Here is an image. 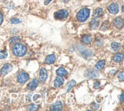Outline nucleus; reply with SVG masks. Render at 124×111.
<instances>
[{
  "mask_svg": "<svg viewBox=\"0 0 124 111\" xmlns=\"http://www.w3.org/2000/svg\"><path fill=\"white\" fill-rule=\"evenodd\" d=\"M109 12L113 15H116L119 12V4L116 2H113L111 3L107 8Z\"/></svg>",
  "mask_w": 124,
  "mask_h": 111,
  "instance_id": "nucleus-6",
  "label": "nucleus"
},
{
  "mask_svg": "<svg viewBox=\"0 0 124 111\" xmlns=\"http://www.w3.org/2000/svg\"><path fill=\"white\" fill-rule=\"evenodd\" d=\"M56 74L61 77H66L68 75V72L65 68H64V67H60V68H58L56 71Z\"/></svg>",
  "mask_w": 124,
  "mask_h": 111,
  "instance_id": "nucleus-15",
  "label": "nucleus"
},
{
  "mask_svg": "<svg viewBox=\"0 0 124 111\" xmlns=\"http://www.w3.org/2000/svg\"><path fill=\"white\" fill-rule=\"evenodd\" d=\"M62 2H64V3H67V2H69V0H61Z\"/></svg>",
  "mask_w": 124,
  "mask_h": 111,
  "instance_id": "nucleus-35",
  "label": "nucleus"
},
{
  "mask_svg": "<svg viewBox=\"0 0 124 111\" xmlns=\"http://www.w3.org/2000/svg\"><path fill=\"white\" fill-rule=\"evenodd\" d=\"M69 12L66 9H60V10L57 11L54 14V17L56 20H65V19L68 17Z\"/></svg>",
  "mask_w": 124,
  "mask_h": 111,
  "instance_id": "nucleus-3",
  "label": "nucleus"
},
{
  "mask_svg": "<svg viewBox=\"0 0 124 111\" xmlns=\"http://www.w3.org/2000/svg\"><path fill=\"white\" fill-rule=\"evenodd\" d=\"M123 24H124V20H123V18L121 17H117L116 18H115V20L113 21L114 26L117 28H119V29H120V28H123Z\"/></svg>",
  "mask_w": 124,
  "mask_h": 111,
  "instance_id": "nucleus-8",
  "label": "nucleus"
},
{
  "mask_svg": "<svg viewBox=\"0 0 124 111\" xmlns=\"http://www.w3.org/2000/svg\"><path fill=\"white\" fill-rule=\"evenodd\" d=\"M75 84H76L75 80H70L66 86V90L68 91V92H69V91L71 90V88L74 87V86H75Z\"/></svg>",
  "mask_w": 124,
  "mask_h": 111,
  "instance_id": "nucleus-21",
  "label": "nucleus"
},
{
  "mask_svg": "<svg viewBox=\"0 0 124 111\" xmlns=\"http://www.w3.org/2000/svg\"><path fill=\"white\" fill-rule=\"evenodd\" d=\"M105 64H106V61H105V60L100 61L96 64V65H95V69L97 71H102L103 69V67H105Z\"/></svg>",
  "mask_w": 124,
  "mask_h": 111,
  "instance_id": "nucleus-16",
  "label": "nucleus"
},
{
  "mask_svg": "<svg viewBox=\"0 0 124 111\" xmlns=\"http://www.w3.org/2000/svg\"><path fill=\"white\" fill-rule=\"evenodd\" d=\"M28 78H29V76H28V74L25 71H21L17 76L18 82L21 84H25V82L28 80Z\"/></svg>",
  "mask_w": 124,
  "mask_h": 111,
  "instance_id": "nucleus-5",
  "label": "nucleus"
},
{
  "mask_svg": "<svg viewBox=\"0 0 124 111\" xmlns=\"http://www.w3.org/2000/svg\"><path fill=\"white\" fill-rule=\"evenodd\" d=\"M62 107H63V105H62L61 101H58L56 102L53 106L51 107V110H54V111H58V110H61Z\"/></svg>",
  "mask_w": 124,
  "mask_h": 111,
  "instance_id": "nucleus-14",
  "label": "nucleus"
},
{
  "mask_svg": "<svg viewBox=\"0 0 124 111\" xmlns=\"http://www.w3.org/2000/svg\"><path fill=\"white\" fill-rule=\"evenodd\" d=\"M27 109L28 110H37L38 109H39V106H38L37 104H30L28 107H27Z\"/></svg>",
  "mask_w": 124,
  "mask_h": 111,
  "instance_id": "nucleus-22",
  "label": "nucleus"
},
{
  "mask_svg": "<svg viewBox=\"0 0 124 111\" xmlns=\"http://www.w3.org/2000/svg\"><path fill=\"white\" fill-rule=\"evenodd\" d=\"M111 48L113 51L117 52L120 51V49L121 48V45L118 42H113L111 44Z\"/></svg>",
  "mask_w": 124,
  "mask_h": 111,
  "instance_id": "nucleus-20",
  "label": "nucleus"
},
{
  "mask_svg": "<svg viewBox=\"0 0 124 111\" xmlns=\"http://www.w3.org/2000/svg\"><path fill=\"white\" fill-rule=\"evenodd\" d=\"M47 78V72L45 68H41L39 71V80L45 82Z\"/></svg>",
  "mask_w": 124,
  "mask_h": 111,
  "instance_id": "nucleus-10",
  "label": "nucleus"
},
{
  "mask_svg": "<svg viewBox=\"0 0 124 111\" xmlns=\"http://www.w3.org/2000/svg\"><path fill=\"white\" fill-rule=\"evenodd\" d=\"M113 61L116 62V63H118V62H120L123 61V53H117L116 55H114L113 57Z\"/></svg>",
  "mask_w": 124,
  "mask_h": 111,
  "instance_id": "nucleus-19",
  "label": "nucleus"
},
{
  "mask_svg": "<svg viewBox=\"0 0 124 111\" xmlns=\"http://www.w3.org/2000/svg\"><path fill=\"white\" fill-rule=\"evenodd\" d=\"M51 1H52V0H46V1L45 2V5H48Z\"/></svg>",
  "mask_w": 124,
  "mask_h": 111,
  "instance_id": "nucleus-33",
  "label": "nucleus"
},
{
  "mask_svg": "<svg viewBox=\"0 0 124 111\" xmlns=\"http://www.w3.org/2000/svg\"><path fill=\"white\" fill-rule=\"evenodd\" d=\"M107 26H108V22H104L103 23V25H101V31H106Z\"/></svg>",
  "mask_w": 124,
  "mask_h": 111,
  "instance_id": "nucleus-26",
  "label": "nucleus"
},
{
  "mask_svg": "<svg viewBox=\"0 0 124 111\" xmlns=\"http://www.w3.org/2000/svg\"><path fill=\"white\" fill-rule=\"evenodd\" d=\"M122 12H123V6H122Z\"/></svg>",
  "mask_w": 124,
  "mask_h": 111,
  "instance_id": "nucleus-36",
  "label": "nucleus"
},
{
  "mask_svg": "<svg viewBox=\"0 0 124 111\" xmlns=\"http://www.w3.org/2000/svg\"><path fill=\"white\" fill-rule=\"evenodd\" d=\"M20 41V38L18 36H15V37H12L10 40H9V42L12 43V44H14V43H17Z\"/></svg>",
  "mask_w": 124,
  "mask_h": 111,
  "instance_id": "nucleus-23",
  "label": "nucleus"
},
{
  "mask_svg": "<svg viewBox=\"0 0 124 111\" xmlns=\"http://www.w3.org/2000/svg\"><path fill=\"white\" fill-rule=\"evenodd\" d=\"M90 9L88 8H82L77 14V19L80 22H84L90 17Z\"/></svg>",
  "mask_w": 124,
  "mask_h": 111,
  "instance_id": "nucleus-2",
  "label": "nucleus"
},
{
  "mask_svg": "<svg viewBox=\"0 0 124 111\" xmlns=\"http://www.w3.org/2000/svg\"><path fill=\"white\" fill-rule=\"evenodd\" d=\"M118 78L120 79V80L123 81V80H124V75H123V71L118 74Z\"/></svg>",
  "mask_w": 124,
  "mask_h": 111,
  "instance_id": "nucleus-28",
  "label": "nucleus"
},
{
  "mask_svg": "<svg viewBox=\"0 0 124 111\" xmlns=\"http://www.w3.org/2000/svg\"><path fill=\"white\" fill-rule=\"evenodd\" d=\"M100 87H101V82L98 81V80H97V81L94 83L93 87H94L95 89H98V88H100Z\"/></svg>",
  "mask_w": 124,
  "mask_h": 111,
  "instance_id": "nucleus-29",
  "label": "nucleus"
},
{
  "mask_svg": "<svg viewBox=\"0 0 124 111\" xmlns=\"http://www.w3.org/2000/svg\"><path fill=\"white\" fill-rule=\"evenodd\" d=\"M103 8H97L94 10L93 13V18H101L103 16Z\"/></svg>",
  "mask_w": 124,
  "mask_h": 111,
  "instance_id": "nucleus-12",
  "label": "nucleus"
},
{
  "mask_svg": "<svg viewBox=\"0 0 124 111\" xmlns=\"http://www.w3.org/2000/svg\"><path fill=\"white\" fill-rule=\"evenodd\" d=\"M55 60H56L55 55H54V54L49 55L48 56H47L46 58H45V64H53L54 62L55 61Z\"/></svg>",
  "mask_w": 124,
  "mask_h": 111,
  "instance_id": "nucleus-13",
  "label": "nucleus"
},
{
  "mask_svg": "<svg viewBox=\"0 0 124 111\" xmlns=\"http://www.w3.org/2000/svg\"><path fill=\"white\" fill-rule=\"evenodd\" d=\"M64 83V79L63 77H61V76H58L54 80V86L55 87H60Z\"/></svg>",
  "mask_w": 124,
  "mask_h": 111,
  "instance_id": "nucleus-11",
  "label": "nucleus"
},
{
  "mask_svg": "<svg viewBox=\"0 0 124 111\" xmlns=\"http://www.w3.org/2000/svg\"><path fill=\"white\" fill-rule=\"evenodd\" d=\"M8 56V53L6 51H0V59H4Z\"/></svg>",
  "mask_w": 124,
  "mask_h": 111,
  "instance_id": "nucleus-25",
  "label": "nucleus"
},
{
  "mask_svg": "<svg viewBox=\"0 0 124 111\" xmlns=\"http://www.w3.org/2000/svg\"><path fill=\"white\" fill-rule=\"evenodd\" d=\"M12 52L14 55H16L17 57H22L26 54L27 48L22 43L17 42L12 48Z\"/></svg>",
  "mask_w": 124,
  "mask_h": 111,
  "instance_id": "nucleus-1",
  "label": "nucleus"
},
{
  "mask_svg": "<svg viewBox=\"0 0 124 111\" xmlns=\"http://www.w3.org/2000/svg\"><path fill=\"white\" fill-rule=\"evenodd\" d=\"M95 45H97V46H101L103 45V40L101 39V38H97V39L96 40V41H95Z\"/></svg>",
  "mask_w": 124,
  "mask_h": 111,
  "instance_id": "nucleus-27",
  "label": "nucleus"
},
{
  "mask_svg": "<svg viewBox=\"0 0 124 111\" xmlns=\"http://www.w3.org/2000/svg\"><path fill=\"white\" fill-rule=\"evenodd\" d=\"M99 72L97 70L94 68H89L87 70H86L84 76L87 79H95L99 77Z\"/></svg>",
  "mask_w": 124,
  "mask_h": 111,
  "instance_id": "nucleus-4",
  "label": "nucleus"
},
{
  "mask_svg": "<svg viewBox=\"0 0 124 111\" xmlns=\"http://www.w3.org/2000/svg\"><path fill=\"white\" fill-rule=\"evenodd\" d=\"M39 96H39V95H38V94H37V95H35V96H34V98H33V100H36L38 99V97H39Z\"/></svg>",
  "mask_w": 124,
  "mask_h": 111,
  "instance_id": "nucleus-34",
  "label": "nucleus"
},
{
  "mask_svg": "<svg viewBox=\"0 0 124 111\" xmlns=\"http://www.w3.org/2000/svg\"><path fill=\"white\" fill-rule=\"evenodd\" d=\"M39 84V81L38 79H34L33 80H31L29 84L28 85V89L29 90H35L37 87L38 86Z\"/></svg>",
  "mask_w": 124,
  "mask_h": 111,
  "instance_id": "nucleus-9",
  "label": "nucleus"
},
{
  "mask_svg": "<svg viewBox=\"0 0 124 111\" xmlns=\"http://www.w3.org/2000/svg\"><path fill=\"white\" fill-rule=\"evenodd\" d=\"M100 25V22L97 20V18H93L91 22L90 23V27L92 28V29H97Z\"/></svg>",
  "mask_w": 124,
  "mask_h": 111,
  "instance_id": "nucleus-17",
  "label": "nucleus"
},
{
  "mask_svg": "<svg viewBox=\"0 0 124 111\" xmlns=\"http://www.w3.org/2000/svg\"><path fill=\"white\" fill-rule=\"evenodd\" d=\"M99 107H100L99 104H97V103H93L91 106L92 110H97V109H99Z\"/></svg>",
  "mask_w": 124,
  "mask_h": 111,
  "instance_id": "nucleus-30",
  "label": "nucleus"
},
{
  "mask_svg": "<svg viewBox=\"0 0 124 111\" xmlns=\"http://www.w3.org/2000/svg\"><path fill=\"white\" fill-rule=\"evenodd\" d=\"M13 68V66L10 64H4L3 67H2L1 71H0V74H1L2 76H5L8 73H9Z\"/></svg>",
  "mask_w": 124,
  "mask_h": 111,
  "instance_id": "nucleus-7",
  "label": "nucleus"
},
{
  "mask_svg": "<svg viewBox=\"0 0 124 111\" xmlns=\"http://www.w3.org/2000/svg\"><path fill=\"white\" fill-rule=\"evenodd\" d=\"M21 22H22V21L20 20V19L16 18H14L11 19V23L14 24V25H17V24H19Z\"/></svg>",
  "mask_w": 124,
  "mask_h": 111,
  "instance_id": "nucleus-24",
  "label": "nucleus"
},
{
  "mask_svg": "<svg viewBox=\"0 0 124 111\" xmlns=\"http://www.w3.org/2000/svg\"><path fill=\"white\" fill-rule=\"evenodd\" d=\"M123 95H124V94H123V93L121 94L120 96V100L121 102H123Z\"/></svg>",
  "mask_w": 124,
  "mask_h": 111,
  "instance_id": "nucleus-32",
  "label": "nucleus"
},
{
  "mask_svg": "<svg viewBox=\"0 0 124 111\" xmlns=\"http://www.w3.org/2000/svg\"><path fill=\"white\" fill-rule=\"evenodd\" d=\"M81 41L84 44H90V42L92 41V36L91 35H84L81 38Z\"/></svg>",
  "mask_w": 124,
  "mask_h": 111,
  "instance_id": "nucleus-18",
  "label": "nucleus"
},
{
  "mask_svg": "<svg viewBox=\"0 0 124 111\" xmlns=\"http://www.w3.org/2000/svg\"><path fill=\"white\" fill-rule=\"evenodd\" d=\"M2 22H3V15L0 12V25H2Z\"/></svg>",
  "mask_w": 124,
  "mask_h": 111,
  "instance_id": "nucleus-31",
  "label": "nucleus"
}]
</instances>
